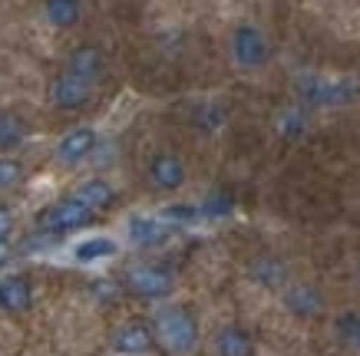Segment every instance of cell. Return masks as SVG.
I'll return each mask as SVG.
<instances>
[{
  "label": "cell",
  "mask_w": 360,
  "mask_h": 356,
  "mask_svg": "<svg viewBox=\"0 0 360 356\" xmlns=\"http://www.w3.org/2000/svg\"><path fill=\"white\" fill-rule=\"evenodd\" d=\"M153 336L155 346L169 356H192L202 343V327H198V317L192 313V307L179 301H162L155 303L153 310Z\"/></svg>",
  "instance_id": "6da1fadb"
},
{
  "label": "cell",
  "mask_w": 360,
  "mask_h": 356,
  "mask_svg": "<svg viewBox=\"0 0 360 356\" xmlns=\"http://www.w3.org/2000/svg\"><path fill=\"white\" fill-rule=\"evenodd\" d=\"M295 103L304 109H344L360 103V76H324L301 70L291 79Z\"/></svg>",
  "instance_id": "7a4b0ae2"
},
{
  "label": "cell",
  "mask_w": 360,
  "mask_h": 356,
  "mask_svg": "<svg viewBox=\"0 0 360 356\" xmlns=\"http://www.w3.org/2000/svg\"><path fill=\"white\" fill-rule=\"evenodd\" d=\"M229 60L238 73H264L274 60V44L268 30L255 20H241L229 33Z\"/></svg>",
  "instance_id": "3957f363"
},
{
  "label": "cell",
  "mask_w": 360,
  "mask_h": 356,
  "mask_svg": "<svg viewBox=\"0 0 360 356\" xmlns=\"http://www.w3.org/2000/svg\"><path fill=\"white\" fill-rule=\"evenodd\" d=\"M96 221V211H89L79 198L66 195L53 205H46L40 215H37V231L44 235H73V231H83Z\"/></svg>",
  "instance_id": "277c9868"
},
{
  "label": "cell",
  "mask_w": 360,
  "mask_h": 356,
  "mask_svg": "<svg viewBox=\"0 0 360 356\" xmlns=\"http://www.w3.org/2000/svg\"><path fill=\"white\" fill-rule=\"evenodd\" d=\"M126 287H129L136 297L149 303H162L172 301L175 294V274L162 264H153V261H139L126 270Z\"/></svg>",
  "instance_id": "5b68a950"
},
{
  "label": "cell",
  "mask_w": 360,
  "mask_h": 356,
  "mask_svg": "<svg viewBox=\"0 0 360 356\" xmlns=\"http://www.w3.org/2000/svg\"><path fill=\"white\" fill-rule=\"evenodd\" d=\"M175 228L162 215H149V211H132L122 221V241L136 251H159L172 241Z\"/></svg>",
  "instance_id": "8992f818"
},
{
  "label": "cell",
  "mask_w": 360,
  "mask_h": 356,
  "mask_svg": "<svg viewBox=\"0 0 360 356\" xmlns=\"http://www.w3.org/2000/svg\"><path fill=\"white\" fill-rule=\"evenodd\" d=\"M278 303H281V310L288 317H295V320H321L324 313H328V297L324 291L311 281H291L284 284L281 291H278Z\"/></svg>",
  "instance_id": "52a82bcc"
},
{
  "label": "cell",
  "mask_w": 360,
  "mask_h": 356,
  "mask_svg": "<svg viewBox=\"0 0 360 356\" xmlns=\"http://www.w3.org/2000/svg\"><path fill=\"white\" fill-rule=\"evenodd\" d=\"M146 182L159 195H179L188 185V165L186 159L172 149H159L146 162Z\"/></svg>",
  "instance_id": "ba28073f"
},
{
  "label": "cell",
  "mask_w": 360,
  "mask_h": 356,
  "mask_svg": "<svg viewBox=\"0 0 360 356\" xmlns=\"http://www.w3.org/2000/svg\"><path fill=\"white\" fill-rule=\"evenodd\" d=\"M99 149V129L96 126H73L70 132H63L53 145V162L60 169H79L96 159Z\"/></svg>",
  "instance_id": "9c48e42d"
},
{
  "label": "cell",
  "mask_w": 360,
  "mask_h": 356,
  "mask_svg": "<svg viewBox=\"0 0 360 356\" xmlns=\"http://www.w3.org/2000/svg\"><path fill=\"white\" fill-rule=\"evenodd\" d=\"M46 103L56 109V112H83L96 103V86H89L83 79L70 73H56L50 83H46Z\"/></svg>",
  "instance_id": "30bf717a"
},
{
  "label": "cell",
  "mask_w": 360,
  "mask_h": 356,
  "mask_svg": "<svg viewBox=\"0 0 360 356\" xmlns=\"http://www.w3.org/2000/svg\"><path fill=\"white\" fill-rule=\"evenodd\" d=\"M63 73L77 76L89 86H103V79L110 76V56L99 44H77L70 53H66V63H63Z\"/></svg>",
  "instance_id": "8fae6325"
},
{
  "label": "cell",
  "mask_w": 360,
  "mask_h": 356,
  "mask_svg": "<svg viewBox=\"0 0 360 356\" xmlns=\"http://www.w3.org/2000/svg\"><path fill=\"white\" fill-rule=\"evenodd\" d=\"M122 241L116 235H106V231H93V235H83L70 244V261L77 268H99V264H110V261L120 258Z\"/></svg>",
  "instance_id": "7c38bea8"
},
{
  "label": "cell",
  "mask_w": 360,
  "mask_h": 356,
  "mask_svg": "<svg viewBox=\"0 0 360 356\" xmlns=\"http://www.w3.org/2000/svg\"><path fill=\"white\" fill-rule=\"evenodd\" d=\"M110 350L116 356H149L155 353L159 346H155V336H153V327L146 324V320H122L110 336Z\"/></svg>",
  "instance_id": "4fadbf2b"
},
{
  "label": "cell",
  "mask_w": 360,
  "mask_h": 356,
  "mask_svg": "<svg viewBox=\"0 0 360 356\" xmlns=\"http://www.w3.org/2000/svg\"><path fill=\"white\" fill-rule=\"evenodd\" d=\"M245 277H248L258 291H268L278 297V291L291 281V268H288V261L278 258V254H258V258L248 261Z\"/></svg>",
  "instance_id": "5bb4252c"
},
{
  "label": "cell",
  "mask_w": 360,
  "mask_h": 356,
  "mask_svg": "<svg viewBox=\"0 0 360 356\" xmlns=\"http://www.w3.org/2000/svg\"><path fill=\"white\" fill-rule=\"evenodd\" d=\"M37 291L27 274H0V313L4 317H23L33 310Z\"/></svg>",
  "instance_id": "9a60e30c"
},
{
  "label": "cell",
  "mask_w": 360,
  "mask_h": 356,
  "mask_svg": "<svg viewBox=\"0 0 360 356\" xmlns=\"http://www.w3.org/2000/svg\"><path fill=\"white\" fill-rule=\"evenodd\" d=\"M229 126V106L219 99H195L188 106V129L198 136H219Z\"/></svg>",
  "instance_id": "2e32d148"
},
{
  "label": "cell",
  "mask_w": 360,
  "mask_h": 356,
  "mask_svg": "<svg viewBox=\"0 0 360 356\" xmlns=\"http://www.w3.org/2000/svg\"><path fill=\"white\" fill-rule=\"evenodd\" d=\"M255 336L241 324H221L212 336V356H255Z\"/></svg>",
  "instance_id": "e0dca14e"
},
{
  "label": "cell",
  "mask_w": 360,
  "mask_h": 356,
  "mask_svg": "<svg viewBox=\"0 0 360 356\" xmlns=\"http://www.w3.org/2000/svg\"><path fill=\"white\" fill-rule=\"evenodd\" d=\"M83 0H44L40 7V17L50 30L56 33H66V30H77L83 23Z\"/></svg>",
  "instance_id": "ac0fdd59"
},
{
  "label": "cell",
  "mask_w": 360,
  "mask_h": 356,
  "mask_svg": "<svg viewBox=\"0 0 360 356\" xmlns=\"http://www.w3.org/2000/svg\"><path fill=\"white\" fill-rule=\"evenodd\" d=\"M73 198H79L89 211L99 215V211H110L116 205V185L110 178H103V175H89L73 188Z\"/></svg>",
  "instance_id": "d6986e66"
},
{
  "label": "cell",
  "mask_w": 360,
  "mask_h": 356,
  "mask_svg": "<svg viewBox=\"0 0 360 356\" xmlns=\"http://www.w3.org/2000/svg\"><path fill=\"white\" fill-rule=\"evenodd\" d=\"M274 136L284 142H301L311 132V109L297 106V103H291V106H284L274 112Z\"/></svg>",
  "instance_id": "ffe728a7"
},
{
  "label": "cell",
  "mask_w": 360,
  "mask_h": 356,
  "mask_svg": "<svg viewBox=\"0 0 360 356\" xmlns=\"http://www.w3.org/2000/svg\"><path fill=\"white\" fill-rule=\"evenodd\" d=\"M30 142V126L20 112L0 109V155H13Z\"/></svg>",
  "instance_id": "44dd1931"
},
{
  "label": "cell",
  "mask_w": 360,
  "mask_h": 356,
  "mask_svg": "<svg viewBox=\"0 0 360 356\" xmlns=\"http://www.w3.org/2000/svg\"><path fill=\"white\" fill-rule=\"evenodd\" d=\"M334 340L347 353L360 356V310H340L334 317Z\"/></svg>",
  "instance_id": "7402d4cb"
},
{
  "label": "cell",
  "mask_w": 360,
  "mask_h": 356,
  "mask_svg": "<svg viewBox=\"0 0 360 356\" xmlns=\"http://www.w3.org/2000/svg\"><path fill=\"white\" fill-rule=\"evenodd\" d=\"M27 182V165L17 155H0V195L13 192Z\"/></svg>",
  "instance_id": "603a6c76"
},
{
  "label": "cell",
  "mask_w": 360,
  "mask_h": 356,
  "mask_svg": "<svg viewBox=\"0 0 360 356\" xmlns=\"http://www.w3.org/2000/svg\"><path fill=\"white\" fill-rule=\"evenodd\" d=\"M159 215H162L172 228H179V225H192V221H198V218H202V211H198V205H188V202H175V205L162 208Z\"/></svg>",
  "instance_id": "cb8c5ba5"
},
{
  "label": "cell",
  "mask_w": 360,
  "mask_h": 356,
  "mask_svg": "<svg viewBox=\"0 0 360 356\" xmlns=\"http://www.w3.org/2000/svg\"><path fill=\"white\" fill-rule=\"evenodd\" d=\"M13 228H17V218H13V211L7 205H0V244H11Z\"/></svg>",
  "instance_id": "d4e9b609"
},
{
  "label": "cell",
  "mask_w": 360,
  "mask_h": 356,
  "mask_svg": "<svg viewBox=\"0 0 360 356\" xmlns=\"http://www.w3.org/2000/svg\"><path fill=\"white\" fill-rule=\"evenodd\" d=\"M7 264H11V244H0V274L7 270Z\"/></svg>",
  "instance_id": "484cf974"
},
{
  "label": "cell",
  "mask_w": 360,
  "mask_h": 356,
  "mask_svg": "<svg viewBox=\"0 0 360 356\" xmlns=\"http://www.w3.org/2000/svg\"><path fill=\"white\" fill-rule=\"evenodd\" d=\"M354 274H357V281H360V258H357V268H354Z\"/></svg>",
  "instance_id": "4316f807"
}]
</instances>
